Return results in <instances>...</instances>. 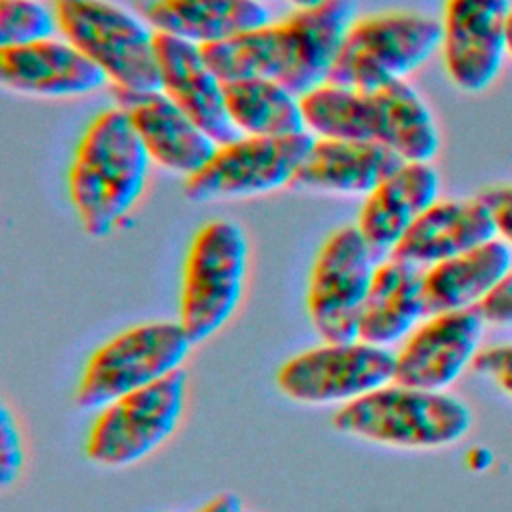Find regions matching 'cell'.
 <instances>
[{"instance_id": "obj_4", "label": "cell", "mask_w": 512, "mask_h": 512, "mask_svg": "<svg viewBox=\"0 0 512 512\" xmlns=\"http://www.w3.org/2000/svg\"><path fill=\"white\" fill-rule=\"evenodd\" d=\"M250 244L228 218L204 222L192 236L180 280L178 320L194 340L208 342L236 314L244 298Z\"/></svg>"}, {"instance_id": "obj_31", "label": "cell", "mask_w": 512, "mask_h": 512, "mask_svg": "<svg viewBox=\"0 0 512 512\" xmlns=\"http://www.w3.org/2000/svg\"><path fill=\"white\" fill-rule=\"evenodd\" d=\"M506 52L512 56V12L508 18V30H506Z\"/></svg>"}, {"instance_id": "obj_27", "label": "cell", "mask_w": 512, "mask_h": 512, "mask_svg": "<svg viewBox=\"0 0 512 512\" xmlns=\"http://www.w3.org/2000/svg\"><path fill=\"white\" fill-rule=\"evenodd\" d=\"M478 198L488 206L496 234L512 246V184H498L484 188Z\"/></svg>"}, {"instance_id": "obj_12", "label": "cell", "mask_w": 512, "mask_h": 512, "mask_svg": "<svg viewBox=\"0 0 512 512\" xmlns=\"http://www.w3.org/2000/svg\"><path fill=\"white\" fill-rule=\"evenodd\" d=\"M510 0H446L442 58L450 82L466 94L484 92L504 64Z\"/></svg>"}, {"instance_id": "obj_1", "label": "cell", "mask_w": 512, "mask_h": 512, "mask_svg": "<svg viewBox=\"0 0 512 512\" xmlns=\"http://www.w3.org/2000/svg\"><path fill=\"white\" fill-rule=\"evenodd\" d=\"M354 14V0H326L202 52L222 82L270 78L302 96L328 82Z\"/></svg>"}, {"instance_id": "obj_28", "label": "cell", "mask_w": 512, "mask_h": 512, "mask_svg": "<svg viewBox=\"0 0 512 512\" xmlns=\"http://www.w3.org/2000/svg\"><path fill=\"white\" fill-rule=\"evenodd\" d=\"M476 308L486 324L512 326V268Z\"/></svg>"}, {"instance_id": "obj_17", "label": "cell", "mask_w": 512, "mask_h": 512, "mask_svg": "<svg viewBox=\"0 0 512 512\" xmlns=\"http://www.w3.org/2000/svg\"><path fill=\"white\" fill-rule=\"evenodd\" d=\"M440 192V176L430 162H404L380 186L364 196L356 228L378 262L390 258L416 218Z\"/></svg>"}, {"instance_id": "obj_18", "label": "cell", "mask_w": 512, "mask_h": 512, "mask_svg": "<svg viewBox=\"0 0 512 512\" xmlns=\"http://www.w3.org/2000/svg\"><path fill=\"white\" fill-rule=\"evenodd\" d=\"M404 160L378 142L314 138L290 188L340 196H366Z\"/></svg>"}, {"instance_id": "obj_14", "label": "cell", "mask_w": 512, "mask_h": 512, "mask_svg": "<svg viewBox=\"0 0 512 512\" xmlns=\"http://www.w3.org/2000/svg\"><path fill=\"white\" fill-rule=\"evenodd\" d=\"M152 162L190 178L206 166L218 144L162 90L126 92L112 88Z\"/></svg>"}, {"instance_id": "obj_25", "label": "cell", "mask_w": 512, "mask_h": 512, "mask_svg": "<svg viewBox=\"0 0 512 512\" xmlns=\"http://www.w3.org/2000/svg\"><path fill=\"white\" fill-rule=\"evenodd\" d=\"M26 466V442L20 422L6 400L0 402V490L8 492Z\"/></svg>"}, {"instance_id": "obj_15", "label": "cell", "mask_w": 512, "mask_h": 512, "mask_svg": "<svg viewBox=\"0 0 512 512\" xmlns=\"http://www.w3.org/2000/svg\"><path fill=\"white\" fill-rule=\"evenodd\" d=\"M160 90L182 108L216 144L242 136L230 122L224 102V82L208 64L202 46L154 32Z\"/></svg>"}, {"instance_id": "obj_23", "label": "cell", "mask_w": 512, "mask_h": 512, "mask_svg": "<svg viewBox=\"0 0 512 512\" xmlns=\"http://www.w3.org/2000/svg\"><path fill=\"white\" fill-rule=\"evenodd\" d=\"M230 122L242 136L282 138L308 132L300 96L278 80L240 78L224 82Z\"/></svg>"}, {"instance_id": "obj_32", "label": "cell", "mask_w": 512, "mask_h": 512, "mask_svg": "<svg viewBox=\"0 0 512 512\" xmlns=\"http://www.w3.org/2000/svg\"><path fill=\"white\" fill-rule=\"evenodd\" d=\"M164 512H182V510H164Z\"/></svg>"}, {"instance_id": "obj_34", "label": "cell", "mask_w": 512, "mask_h": 512, "mask_svg": "<svg viewBox=\"0 0 512 512\" xmlns=\"http://www.w3.org/2000/svg\"><path fill=\"white\" fill-rule=\"evenodd\" d=\"M246 512H256V510H246Z\"/></svg>"}, {"instance_id": "obj_9", "label": "cell", "mask_w": 512, "mask_h": 512, "mask_svg": "<svg viewBox=\"0 0 512 512\" xmlns=\"http://www.w3.org/2000/svg\"><path fill=\"white\" fill-rule=\"evenodd\" d=\"M396 352L360 338L326 342L284 360L274 376L280 394L304 406L350 404L394 382Z\"/></svg>"}, {"instance_id": "obj_10", "label": "cell", "mask_w": 512, "mask_h": 512, "mask_svg": "<svg viewBox=\"0 0 512 512\" xmlns=\"http://www.w3.org/2000/svg\"><path fill=\"white\" fill-rule=\"evenodd\" d=\"M376 266L378 260L356 224L340 226L324 238L306 286V314L320 340L358 338Z\"/></svg>"}, {"instance_id": "obj_21", "label": "cell", "mask_w": 512, "mask_h": 512, "mask_svg": "<svg viewBox=\"0 0 512 512\" xmlns=\"http://www.w3.org/2000/svg\"><path fill=\"white\" fill-rule=\"evenodd\" d=\"M142 20L154 30L212 46L270 20V10L256 0H146L140 6Z\"/></svg>"}, {"instance_id": "obj_13", "label": "cell", "mask_w": 512, "mask_h": 512, "mask_svg": "<svg viewBox=\"0 0 512 512\" xmlns=\"http://www.w3.org/2000/svg\"><path fill=\"white\" fill-rule=\"evenodd\" d=\"M484 324L478 308L426 316L396 352L394 382L446 392L480 352Z\"/></svg>"}, {"instance_id": "obj_8", "label": "cell", "mask_w": 512, "mask_h": 512, "mask_svg": "<svg viewBox=\"0 0 512 512\" xmlns=\"http://www.w3.org/2000/svg\"><path fill=\"white\" fill-rule=\"evenodd\" d=\"M442 46V22L420 12L356 18L340 46L328 82L374 90L404 80Z\"/></svg>"}, {"instance_id": "obj_5", "label": "cell", "mask_w": 512, "mask_h": 512, "mask_svg": "<svg viewBox=\"0 0 512 512\" xmlns=\"http://www.w3.org/2000/svg\"><path fill=\"white\" fill-rule=\"evenodd\" d=\"M194 346L180 320H148L124 328L90 354L80 372L74 402L80 410L98 412L182 370Z\"/></svg>"}, {"instance_id": "obj_3", "label": "cell", "mask_w": 512, "mask_h": 512, "mask_svg": "<svg viewBox=\"0 0 512 512\" xmlns=\"http://www.w3.org/2000/svg\"><path fill=\"white\" fill-rule=\"evenodd\" d=\"M336 432L402 450H438L458 444L472 426L470 406L450 392L390 382L332 416Z\"/></svg>"}, {"instance_id": "obj_30", "label": "cell", "mask_w": 512, "mask_h": 512, "mask_svg": "<svg viewBox=\"0 0 512 512\" xmlns=\"http://www.w3.org/2000/svg\"><path fill=\"white\" fill-rule=\"evenodd\" d=\"M294 8H314V6H320L322 2L326 0H288Z\"/></svg>"}, {"instance_id": "obj_20", "label": "cell", "mask_w": 512, "mask_h": 512, "mask_svg": "<svg viewBox=\"0 0 512 512\" xmlns=\"http://www.w3.org/2000/svg\"><path fill=\"white\" fill-rule=\"evenodd\" d=\"M424 268L394 256L378 262L360 316L358 338L390 348L426 318Z\"/></svg>"}, {"instance_id": "obj_2", "label": "cell", "mask_w": 512, "mask_h": 512, "mask_svg": "<svg viewBox=\"0 0 512 512\" xmlns=\"http://www.w3.org/2000/svg\"><path fill=\"white\" fill-rule=\"evenodd\" d=\"M150 156L128 114L106 108L90 120L68 168V198L90 238L110 236L138 204Z\"/></svg>"}, {"instance_id": "obj_6", "label": "cell", "mask_w": 512, "mask_h": 512, "mask_svg": "<svg viewBox=\"0 0 512 512\" xmlns=\"http://www.w3.org/2000/svg\"><path fill=\"white\" fill-rule=\"evenodd\" d=\"M190 378L182 368L100 408L84 440L86 458L102 468L134 466L160 450L180 428Z\"/></svg>"}, {"instance_id": "obj_33", "label": "cell", "mask_w": 512, "mask_h": 512, "mask_svg": "<svg viewBox=\"0 0 512 512\" xmlns=\"http://www.w3.org/2000/svg\"><path fill=\"white\" fill-rule=\"evenodd\" d=\"M256 2H268V0H256Z\"/></svg>"}, {"instance_id": "obj_16", "label": "cell", "mask_w": 512, "mask_h": 512, "mask_svg": "<svg viewBox=\"0 0 512 512\" xmlns=\"http://www.w3.org/2000/svg\"><path fill=\"white\" fill-rule=\"evenodd\" d=\"M0 82L18 94L74 98L100 90L108 78L70 42L48 38L0 46Z\"/></svg>"}, {"instance_id": "obj_22", "label": "cell", "mask_w": 512, "mask_h": 512, "mask_svg": "<svg viewBox=\"0 0 512 512\" xmlns=\"http://www.w3.org/2000/svg\"><path fill=\"white\" fill-rule=\"evenodd\" d=\"M512 268V250L490 240L424 270L426 314L476 308Z\"/></svg>"}, {"instance_id": "obj_11", "label": "cell", "mask_w": 512, "mask_h": 512, "mask_svg": "<svg viewBox=\"0 0 512 512\" xmlns=\"http://www.w3.org/2000/svg\"><path fill=\"white\" fill-rule=\"evenodd\" d=\"M312 144L310 132L282 138L238 136L218 144L206 166L184 180V196L192 202H218L290 186Z\"/></svg>"}, {"instance_id": "obj_19", "label": "cell", "mask_w": 512, "mask_h": 512, "mask_svg": "<svg viewBox=\"0 0 512 512\" xmlns=\"http://www.w3.org/2000/svg\"><path fill=\"white\" fill-rule=\"evenodd\" d=\"M494 238L492 214L478 196L436 200L416 218L392 256L426 270Z\"/></svg>"}, {"instance_id": "obj_7", "label": "cell", "mask_w": 512, "mask_h": 512, "mask_svg": "<svg viewBox=\"0 0 512 512\" xmlns=\"http://www.w3.org/2000/svg\"><path fill=\"white\" fill-rule=\"evenodd\" d=\"M58 32L126 92L160 90L154 32L108 0H52Z\"/></svg>"}, {"instance_id": "obj_24", "label": "cell", "mask_w": 512, "mask_h": 512, "mask_svg": "<svg viewBox=\"0 0 512 512\" xmlns=\"http://www.w3.org/2000/svg\"><path fill=\"white\" fill-rule=\"evenodd\" d=\"M58 30L52 6L40 0H0V46L48 40Z\"/></svg>"}, {"instance_id": "obj_26", "label": "cell", "mask_w": 512, "mask_h": 512, "mask_svg": "<svg viewBox=\"0 0 512 512\" xmlns=\"http://www.w3.org/2000/svg\"><path fill=\"white\" fill-rule=\"evenodd\" d=\"M472 368L512 398V342L484 348L476 354Z\"/></svg>"}, {"instance_id": "obj_29", "label": "cell", "mask_w": 512, "mask_h": 512, "mask_svg": "<svg viewBox=\"0 0 512 512\" xmlns=\"http://www.w3.org/2000/svg\"><path fill=\"white\" fill-rule=\"evenodd\" d=\"M242 498L234 492H220L206 500L196 512H246Z\"/></svg>"}]
</instances>
